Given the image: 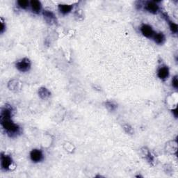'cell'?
Masks as SVG:
<instances>
[{
	"label": "cell",
	"instance_id": "3",
	"mask_svg": "<svg viewBox=\"0 0 178 178\" xmlns=\"http://www.w3.org/2000/svg\"><path fill=\"white\" fill-rule=\"evenodd\" d=\"M0 161H1V168L2 170H9L11 169L12 164H13V160L10 156L6 155L4 153H2Z\"/></svg>",
	"mask_w": 178,
	"mask_h": 178
},
{
	"label": "cell",
	"instance_id": "20",
	"mask_svg": "<svg viewBox=\"0 0 178 178\" xmlns=\"http://www.w3.org/2000/svg\"><path fill=\"white\" fill-rule=\"evenodd\" d=\"M172 112L173 113L175 117L177 118V108H175V109H173L172 110Z\"/></svg>",
	"mask_w": 178,
	"mask_h": 178
},
{
	"label": "cell",
	"instance_id": "1",
	"mask_svg": "<svg viewBox=\"0 0 178 178\" xmlns=\"http://www.w3.org/2000/svg\"><path fill=\"white\" fill-rule=\"evenodd\" d=\"M12 113L13 111L11 107L5 106L4 108H2L1 111V125L8 134L13 137L18 134L20 128L11 120Z\"/></svg>",
	"mask_w": 178,
	"mask_h": 178
},
{
	"label": "cell",
	"instance_id": "18",
	"mask_svg": "<svg viewBox=\"0 0 178 178\" xmlns=\"http://www.w3.org/2000/svg\"><path fill=\"white\" fill-rule=\"evenodd\" d=\"M124 130L126 131V132L128 134H132L133 133V129L130 127L129 125H124Z\"/></svg>",
	"mask_w": 178,
	"mask_h": 178
},
{
	"label": "cell",
	"instance_id": "7",
	"mask_svg": "<svg viewBox=\"0 0 178 178\" xmlns=\"http://www.w3.org/2000/svg\"><path fill=\"white\" fill-rule=\"evenodd\" d=\"M145 9L151 13H157L159 11V7L155 2H148L145 4Z\"/></svg>",
	"mask_w": 178,
	"mask_h": 178
},
{
	"label": "cell",
	"instance_id": "11",
	"mask_svg": "<svg viewBox=\"0 0 178 178\" xmlns=\"http://www.w3.org/2000/svg\"><path fill=\"white\" fill-rule=\"evenodd\" d=\"M38 95L40 96V98L43 100H45L48 99L49 96L51 95V93L48 88L44 87H41L39 88L38 90Z\"/></svg>",
	"mask_w": 178,
	"mask_h": 178
},
{
	"label": "cell",
	"instance_id": "8",
	"mask_svg": "<svg viewBox=\"0 0 178 178\" xmlns=\"http://www.w3.org/2000/svg\"><path fill=\"white\" fill-rule=\"evenodd\" d=\"M157 76L160 80H164L169 76V69L166 66H162L158 70Z\"/></svg>",
	"mask_w": 178,
	"mask_h": 178
},
{
	"label": "cell",
	"instance_id": "12",
	"mask_svg": "<svg viewBox=\"0 0 178 178\" xmlns=\"http://www.w3.org/2000/svg\"><path fill=\"white\" fill-rule=\"evenodd\" d=\"M8 87L11 91H18L20 89V83L18 80H12L9 81Z\"/></svg>",
	"mask_w": 178,
	"mask_h": 178
},
{
	"label": "cell",
	"instance_id": "17",
	"mask_svg": "<svg viewBox=\"0 0 178 178\" xmlns=\"http://www.w3.org/2000/svg\"><path fill=\"white\" fill-rule=\"evenodd\" d=\"M1 25H0V32H1V34H3L4 31L6 30V24H4V22L3 21V20L1 19Z\"/></svg>",
	"mask_w": 178,
	"mask_h": 178
},
{
	"label": "cell",
	"instance_id": "16",
	"mask_svg": "<svg viewBox=\"0 0 178 178\" xmlns=\"http://www.w3.org/2000/svg\"><path fill=\"white\" fill-rule=\"evenodd\" d=\"M169 26H170V30H171L172 32H173V33H177V25L175 23H174V22H173L171 21H169Z\"/></svg>",
	"mask_w": 178,
	"mask_h": 178
},
{
	"label": "cell",
	"instance_id": "2",
	"mask_svg": "<svg viewBox=\"0 0 178 178\" xmlns=\"http://www.w3.org/2000/svg\"><path fill=\"white\" fill-rule=\"evenodd\" d=\"M31 66V63L30 60L27 58H24L22 60L19 61L16 63V68L19 71L22 73H25L30 70Z\"/></svg>",
	"mask_w": 178,
	"mask_h": 178
},
{
	"label": "cell",
	"instance_id": "4",
	"mask_svg": "<svg viewBox=\"0 0 178 178\" xmlns=\"http://www.w3.org/2000/svg\"><path fill=\"white\" fill-rule=\"evenodd\" d=\"M30 158L33 162L38 163L41 162L43 159V154L41 150L38 149L32 150L30 152Z\"/></svg>",
	"mask_w": 178,
	"mask_h": 178
},
{
	"label": "cell",
	"instance_id": "10",
	"mask_svg": "<svg viewBox=\"0 0 178 178\" xmlns=\"http://www.w3.org/2000/svg\"><path fill=\"white\" fill-rule=\"evenodd\" d=\"M72 9H73V6L69 4H59V10L61 13L63 15L68 14L70 13Z\"/></svg>",
	"mask_w": 178,
	"mask_h": 178
},
{
	"label": "cell",
	"instance_id": "6",
	"mask_svg": "<svg viewBox=\"0 0 178 178\" xmlns=\"http://www.w3.org/2000/svg\"><path fill=\"white\" fill-rule=\"evenodd\" d=\"M141 32L145 37L149 38H152L155 34V32L153 31L152 27L148 25V24H143L141 27Z\"/></svg>",
	"mask_w": 178,
	"mask_h": 178
},
{
	"label": "cell",
	"instance_id": "5",
	"mask_svg": "<svg viewBox=\"0 0 178 178\" xmlns=\"http://www.w3.org/2000/svg\"><path fill=\"white\" fill-rule=\"evenodd\" d=\"M43 18L44 20H45L47 23L50 24H54L56 23V18L55 16V15L54 14V13L50 11H43Z\"/></svg>",
	"mask_w": 178,
	"mask_h": 178
},
{
	"label": "cell",
	"instance_id": "19",
	"mask_svg": "<svg viewBox=\"0 0 178 178\" xmlns=\"http://www.w3.org/2000/svg\"><path fill=\"white\" fill-rule=\"evenodd\" d=\"M172 85L175 88H177V87H178V80H177V76H175V77L173 79Z\"/></svg>",
	"mask_w": 178,
	"mask_h": 178
},
{
	"label": "cell",
	"instance_id": "13",
	"mask_svg": "<svg viewBox=\"0 0 178 178\" xmlns=\"http://www.w3.org/2000/svg\"><path fill=\"white\" fill-rule=\"evenodd\" d=\"M152 38L154 39V41L155 43L159 44H163L165 41V36L163 34V33L155 34Z\"/></svg>",
	"mask_w": 178,
	"mask_h": 178
},
{
	"label": "cell",
	"instance_id": "9",
	"mask_svg": "<svg viewBox=\"0 0 178 178\" xmlns=\"http://www.w3.org/2000/svg\"><path fill=\"white\" fill-rule=\"evenodd\" d=\"M30 6L33 11L34 13H38L39 12L41 11V4L39 1H37V0H33L30 2Z\"/></svg>",
	"mask_w": 178,
	"mask_h": 178
},
{
	"label": "cell",
	"instance_id": "15",
	"mask_svg": "<svg viewBox=\"0 0 178 178\" xmlns=\"http://www.w3.org/2000/svg\"><path fill=\"white\" fill-rule=\"evenodd\" d=\"M18 4L19 7H20L22 9H26L29 6V2L27 0H19L18 1Z\"/></svg>",
	"mask_w": 178,
	"mask_h": 178
},
{
	"label": "cell",
	"instance_id": "14",
	"mask_svg": "<svg viewBox=\"0 0 178 178\" xmlns=\"http://www.w3.org/2000/svg\"><path fill=\"white\" fill-rule=\"evenodd\" d=\"M105 107H107L109 111H115L116 109H117L118 106L116 104H115L113 102H110V101H108V102H105Z\"/></svg>",
	"mask_w": 178,
	"mask_h": 178
}]
</instances>
